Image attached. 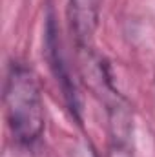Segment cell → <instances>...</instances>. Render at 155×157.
I'll use <instances>...</instances> for the list:
<instances>
[{"label": "cell", "mask_w": 155, "mask_h": 157, "mask_svg": "<svg viewBox=\"0 0 155 157\" xmlns=\"http://www.w3.org/2000/svg\"><path fill=\"white\" fill-rule=\"evenodd\" d=\"M4 106L15 141L22 146L35 144L46 126V110L39 82L22 62L9 64L4 82Z\"/></svg>", "instance_id": "obj_1"}, {"label": "cell", "mask_w": 155, "mask_h": 157, "mask_svg": "<svg viewBox=\"0 0 155 157\" xmlns=\"http://www.w3.org/2000/svg\"><path fill=\"white\" fill-rule=\"evenodd\" d=\"M59 28L55 24L53 15L47 17L46 20V37H44V48H46V57L49 62V68L53 71V75L57 78V82L62 88V93L68 101L70 110L77 115L80 121V97H78V90L73 82V78L70 75V68L66 64V57L62 51V44H60V37H59Z\"/></svg>", "instance_id": "obj_2"}, {"label": "cell", "mask_w": 155, "mask_h": 157, "mask_svg": "<svg viewBox=\"0 0 155 157\" xmlns=\"http://www.w3.org/2000/svg\"><path fill=\"white\" fill-rule=\"evenodd\" d=\"M102 0H68L71 33L80 49H88L99 26Z\"/></svg>", "instance_id": "obj_3"}, {"label": "cell", "mask_w": 155, "mask_h": 157, "mask_svg": "<svg viewBox=\"0 0 155 157\" xmlns=\"http://www.w3.org/2000/svg\"><path fill=\"white\" fill-rule=\"evenodd\" d=\"M91 157H95V155H91Z\"/></svg>", "instance_id": "obj_4"}]
</instances>
